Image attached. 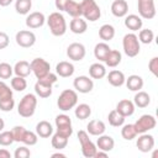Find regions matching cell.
<instances>
[{
  "instance_id": "6da1fadb",
  "label": "cell",
  "mask_w": 158,
  "mask_h": 158,
  "mask_svg": "<svg viewBox=\"0 0 158 158\" xmlns=\"http://www.w3.org/2000/svg\"><path fill=\"white\" fill-rule=\"evenodd\" d=\"M57 80H58V75L54 74V73H51V72L47 75H44L43 78L37 79V81L35 84V93H36V95L42 98V99L49 98L52 95L53 84L57 83Z\"/></svg>"
},
{
  "instance_id": "7a4b0ae2",
  "label": "cell",
  "mask_w": 158,
  "mask_h": 158,
  "mask_svg": "<svg viewBox=\"0 0 158 158\" xmlns=\"http://www.w3.org/2000/svg\"><path fill=\"white\" fill-rule=\"evenodd\" d=\"M47 25L49 27V31L53 36L60 37L67 32V21L64 16L60 14V11H54L49 14V16L46 19Z\"/></svg>"
},
{
  "instance_id": "3957f363",
  "label": "cell",
  "mask_w": 158,
  "mask_h": 158,
  "mask_svg": "<svg viewBox=\"0 0 158 158\" xmlns=\"http://www.w3.org/2000/svg\"><path fill=\"white\" fill-rule=\"evenodd\" d=\"M36 107H37V96L32 93H28L20 100L17 105V112L21 117L27 118L33 116Z\"/></svg>"
},
{
  "instance_id": "277c9868",
  "label": "cell",
  "mask_w": 158,
  "mask_h": 158,
  "mask_svg": "<svg viewBox=\"0 0 158 158\" xmlns=\"http://www.w3.org/2000/svg\"><path fill=\"white\" fill-rule=\"evenodd\" d=\"M77 104H78V94L73 89H65V90H63L59 94L58 99H57V106H58V109L62 110V111H64V112L74 109Z\"/></svg>"
},
{
  "instance_id": "5b68a950",
  "label": "cell",
  "mask_w": 158,
  "mask_h": 158,
  "mask_svg": "<svg viewBox=\"0 0 158 158\" xmlns=\"http://www.w3.org/2000/svg\"><path fill=\"white\" fill-rule=\"evenodd\" d=\"M122 48H123L125 54L130 58L138 56V53L141 51V43L138 41L137 35L133 32L126 33L122 38Z\"/></svg>"
},
{
  "instance_id": "8992f818",
  "label": "cell",
  "mask_w": 158,
  "mask_h": 158,
  "mask_svg": "<svg viewBox=\"0 0 158 158\" xmlns=\"http://www.w3.org/2000/svg\"><path fill=\"white\" fill-rule=\"evenodd\" d=\"M80 6H81V16L84 17V20L95 22L100 19L101 10L95 0H83L80 2Z\"/></svg>"
},
{
  "instance_id": "52a82bcc",
  "label": "cell",
  "mask_w": 158,
  "mask_h": 158,
  "mask_svg": "<svg viewBox=\"0 0 158 158\" xmlns=\"http://www.w3.org/2000/svg\"><path fill=\"white\" fill-rule=\"evenodd\" d=\"M78 139L80 143V148H81V154L85 158H94L95 153L98 151L96 144L89 138V133L84 130H80L78 132Z\"/></svg>"
},
{
  "instance_id": "ba28073f",
  "label": "cell",
  "mask_w": 158,
  "mask_h": 158,
  "mask_svg": "<svg viewBox=\"0 0 158 158\" xmlns=\"http://www.w3.org/2000/svg\"><path fill=\"white\" fill-rule=\"evenodd\" d=\"M56 128L58 133L65 136V137H70L73 135V127H72V120L68 115L65 114H59L56 116Z\"/></svg>"
},
{
  "instance_id": "9c48e42d",
  "label": "cell",
  "mask_w": 158,
  "mask_h": 158,
  "mask_svg": "<svg viewBox=\"0 0 158 158\" xmlns=\"http://www.w3.org/2000/svg\"><path fill=\"white\" fill-rule=\"evenodd\" d=\"M157 125V120L153 115H149V114H146V115H142L135 123V128L137 131V133H144V132H148L151 130H153Z\"/></svg>"
},
{
  "instance_id": "30bf717a",
  "label": "cell",
  "mask_w": 158,
  "mask_h": 158,
  "mask_svg": "<svg viewBox=\"0 0 158 158\" xmlns=\"http://www.w3.org/2000/svg\"><path fill=\"white\" fill-rule=\"evenodd\" d=\"M137 9L139 14L138 16L146 20H152L157 12L154 0H137Z\"/></svg>"
},
{
  "instance_id": "8fae6325",
  "label": "cell",
  "mask_w": 158,
  "mask_h": 158,
  "mask_svg": "<svg viewBox=\"0 0 158 158\" xmlns=\"http://www.w3.org/2000/svg\"><path fill=\"white\" fill-rule=\"evenodd\" d=\"M30 65H31L32 73L35 74V77L37 79L43 78L44 75H47L51 72V64L46 59H43V58H35V59H32Z\"/></svg>"
},
{
  "instance_id": "7c38bea8",
  "label": "cell",
  "mask_w": 158,
  "mask_h": 158,
  "mask_svg": "<svg viewBox=\"0 0 158 158\" xmlns=\"http://www.w3.org/2000/svg\"><path fill=\"white\" fill-rule=\"evenodd\" d=\"M16 43L22 48H30L36 43V35L30 30H21L15 36Z\"/></svg>"
},
{
  "instance_id": "4fadbf2b",
  "label": "cell",
  "mask_w": 158,
  "mask_h": 158,
  "mask_svg": "<svg viewBox=\"0 0 158 158\" xmlns=\"http://www.w3.org/2000/svg\"><path fill=\"white\" fill-rule=\"evenodd\" d=\"M85 54H86V49L83 43L73 42L67 47V56L69 59L74 62H80L81 59H84Z\"/></svg>"
},
{
  "instance_id": "5bb4252c",
  "label": "cell",
  "mask_w": 158,
  "mask_h": 158,
  "mask_svg": "<svg viewBox=\"0 0 158 158\" xmlns=\"http://www.w3.org/2000/svg\"><path fill=\"white\" fill-rule=\"evenodd\" d=\"M73 86H74L75 91L81 93V94H88L94 89V81L91 78H89L86 75H79L74 79Z\"/></svg>"
},
{
  "instance_id": "9a60e30c",
  "label": "cell",
  "mask_w": 158,
  "mask_h": 158,
  "mask_svg": "<svg viewBox=\"0 0 158 158\" xmlns=\"http://www.w3.org/2000/svg\"><path fill=\"white\" fill-rule=\"evenodd\" d=\"M136 146H137L138 151H141L143 153H148L154 148V137L147 132L139 133V136L136 141Z\"/></svg>"
},
{
  "instance_id": "2e32d148",
  "label": "cell",
  "mask_w": 158,
  "mask_h": 158,
  "mask_svg": "<svg viewBox=\"0 0 158 158\" xmlns=\"http://www.w3.org/2000/svg\"><path fill=\"white\" fill-rule=\"evenodd\" d=\"M44 22H46V17L40 11H33V12L27 14V17H26V21H25L26 26L28 28H32V30L42 27L44 25Z\"/></svg>"
},
{
  "instance_id": "e0dca14e",
  "label": "cell",
  "mask_w": 158,
  "mask_h": 158,
  "mask_svg": "<svg viewBox=\"0 0 158 158\" xmlns=\"http://www.w3.org/2000/svg\"><path fill=\"white\" fill-rule=\"evenodd\" d=\"M116 110L125 117H128V116H132L135 114V110H136V106L133 104V101L128 100V99H122L117 102L116 105Z\"/></svg>"
},
{
  "instance_id": "ac0fdd59",
  "label": "cell",
  "mask_w": 158,
  "mask_h": 158,
  "mask_svg": "<svg viewBox=\"0 0 158 158\" xmlns=\"http://www.w3.org/2000/svg\"><path fill=\"white\" fill-rule=\"evenodd\" d=\"M74 65L70 62L67 60H62L59 63H57L56 65V74L62 77V78H69L74 74Z\"/></svg>"
},
{
  "instance_id": "d6986e66",
  "label": "cell",
  "mask_w": 158,
  "mask_h": 158,
  "mask_svg": "<svg viewBox=\"0 0 158 158\" xmlns=\"http://www.w3.org/2000/svg\"><path fill=\"white\" fill-rule=\"evenodd\" d=\"M106 131V125L101 120H91L86 125V132L91 136H100L105 133Z\"/></svg>"
},
{
  "instance_id": "ffe728a7",
  "label": "cell",
  "mask_w": 158,
  "mask_h": 158,
  "mask_svg": "<svg viewBox=\"0 0 158 158\" xmlns=\"http://www.w3.org/2000/svg\"><path fill=\"white\" fill-rule=\"evenodd\" d=\"M99 138L96 139V147H98V149H100V151H105V152H111L112 149H114V147H115V141H114V138L111 137V136H109V135H100V136H98Z\"/></svg>"
},
{
  "instance_id": "44dd1931",
  "label": "cell",
  "mask_w": 158,
  "mask_h": 158,
  "mask_svg": "<svg viewBox=\"0 0 158 158\" xmlns=\"http://www.w3.org/2000/svg\"><path fill=\"white\" fill-rule=\"evenodd\" d=\"M128 12V4L126 0H115L111 4V14L115 17H125Z\"/></svg>"
},
{
  "instance_id": "7402d4cb",
  "label": "cell",
  "mask_w": 158,
  "mask_h": 158,
  "mask_svg": "<svg viewBox=\"0 0 158 158\" xmlns=\"http://www.w3.org/2000/svg\"><path fill=\"white\" fill-rule=\"evenodd\" d=\"M86 28H88L86 20H84L81 16L73 17L72 21L69 22V30L75 35H83L84 32H86Z\"/></svg>"
},
{
  "instance_id": "603a6c76",
  "label": "cell",
  "mask_w": 158,
  "mask_h": 158,
  "mask_svg": "<svg viewBox=\"0 0 158 158\" xmlns=\"http://www.w3.org/2000/svg\"><path fill=\"white\" fill-rule=\"evenodd\" d=\"M142 25H143V21L138 15L131 14V15H126L125 16V26L130 31H132V32L138 31V30L142 28Z\"/></svg>"
},
{
  "instance_id": "cb8c5ba5",
  "label": "cell",
  "mask_w": 158,
  "mask_h": 158,
  "mask_svg": "<svg viewBox=\"0 0 158 158\" xmlns=\"http://www.w3.org/2000/svg\"><path fill=\"white\" fill-rule=\"evenodd\" d=\"M125 80H126V77H125L123 72H121V70L114 69V70L109 72V74H107V81L112 86L120 88V86H122L125 84Z\"/></svg>"
},
{
  "instance_id": "d4e9b609",
  "label": "cell",
  "mask_w": 158,
  "mask_h": 158,
  "mask_svg": "<svg viewBox=\"0 0 158 158\" xmlns=\"http://www.w3.org/2000/svg\"><path fill=\"white\" fill-rule=\"evenodd\" d=\"M36 133L38 137H42V138H48L53 135V126L51 125V122L43 120V121H40L37 125H36Z\"/></svg>"
},
{
  "instance_id": "484cf974",
  "label": "cell",
  "mask_w": 158,
  "mask_h": 158,
  "mask_svg": "<svg viewBox=\"0 0 158 158\" xmlns=\"http://www.w3.org/2000/svg\"><path fill=\"white\" fill-rule=\"evenodd\" d=\"M125 84H126V86H127L128 90H131V91H138V90H141L143 88V79H142V77H139L137 74H132L128 78H126Z\"/></svg>"
},
{
  "instance_id": "4316f807",
  "label": "cell",
  "mask_w": 158,
  "mask_h": 158,
  "mask_svg": "<svg viewBox=\"0 0 158 158\" xmlns=\"http://www.w3.org/2000/svg\"><path fill=\"white\" fill-rule=\"evenodd\" d=\"M14 73L17 77H23V78L28 77L32 73L30 63L27 60H19V62H16V64L14 65Z\"/></svg>"
},
{
  "instance_id": "83f0119b",
  "label": "cell",
  "mask_w": 158,
  "mask_h": 158,
  "mask_svg": "<svg viewBox=\"0 0 158 158\" xmlns=\"http://www.w3.org/2000/svg\"><path fill=\"white\" fill-rule=\"evenodd\" d=\"M133 104H135V106L141 107V109L147 107L151 104V96H149V94L146 93V91H142V90L136 91L135 98H133Z\"/></svg>"
},
{
  "instance_id": "f1b7e54d",
  "label": "cell",
  "mask_w": 158,
  "mask_h": 158,
  "mask_svg": "<svg viewBox=\"0 0 158 158\" xmlns=\"http://www.w3.org/2000/svg\"><path fill=\"white\" fill-rule=\"evenodd\" d=\"M121 59H122V54L120 51L117 49H110V52L107 53L106 58H105V64L110 68H115L117 67L120 63H121Z\"/></svg>"
},
{
  "instance_id": "f546056e",
  "label": "cell",
  "mask_w": 158,
  "mask_h": 158,
  "mask_svg": "<svg viewBox=\"0 0 158 158\" xmlns=\"http://www.w3.org/2000/svg\"><path fill=\"white\" fill-rule=\"evenodd\" d=\"M89 75L91 79H102L106 75V67L100 62L93 63L89 67Z\"/></svg>"
},
{
  "instance_id": "4dcf8cb0",
  "label": "cell",
  "mask_w": 158,
  "mask_h": 158,
  "mask_svg": "<svg viewBox=\"0 0 158 158\" xmlns=\"http://www.w3.org/2000/svg\"><path fill=\"white\" fill-rule=\"evenodd\" d=\"M110 49L111 48L106 42H99L94 47V56L99 62H104L106 56H107V53L110 52Z\"/></svg>"
},
{
  "instance_id": "1f68e13d",
  "label": "cell",
  "mask_w": 158,
  "mask_h": 158,
  "mask_svg": "<svg viewBox=\"0 0 158 158\" xmlns=\"http://www.w3.org/2000/svg\"><path fill=\"white\" fill-rule=\"evenodd\" d=\"M99 37L104 42H109L115 37V27L110 23H105L99 28Z\"/></svg>"
},
{
  "instance_id": "d6a6232c",
  "label": "cell",
  "mask_w": 158,
  "mask_h": 158,
  "mask_svg": "<svg viewBox=\"0 0 158 158\" xmlns=\"http://www.w3.org/2000/svg\"><path fill=\"white\" fill-rule=\"evenodd\" d=\"M74 115L79 120H86L90 117L91 115V107L88 104H77L75 105V110H74Z\"/></svg>"
},
{
  "instance_id": "836d02e7",
  "label": "cell",
  "mask_w": 158,
  "mask_h": 158,
  "mask_svg": "<svg viewBox=\"0 0 158 158\" xmlns=\"http://www.w3.org/2000/svg\"><path fill=\"white\" fill-rule=\"evenodd\" d=\"M125 116H122L116 109L115 110H111L107 115V121L112 126V127H121L123 123H125Z\"/></svg>"
},
{
  "instance_id": "e575fe53",
  "label": "cell",
  "mask_w": 158,
  "mask_h": 158,
  "mask_svg": "<svg viewBox=\"0 0 158 158\" xmlns=\"http://www.w3.org/2000/svg\"><path fill=\"white\" fill-rule=\"evenodd\" d=\"M68 139L69 137H65L58 132H56L54 135H52V138H51V143H52V147L60 151V149H64L68 144Z\"/></svg>"
},
{
  "instance_id": "d590c367",
  "label": "cell",
  "mask_w": 158,
  "mask_h": 158,
  "mask_svg": "<svg viewBox=\"0 0 158 158\" xmlns=\"http://www.w3.org/2000/svg\"><path fill=\"white\" fill-rule=\"evenodd\" d=\"M64 11L69 16H72V17H80L81 16V6H80V2H77L74 0H69L68 4L65 5Z\"/></svg>"
},
{
  "instance_id": "8d00e7d4",
  "label": "cell",
  "mask_w": 158,
  "mask_h": 158,
  "mask_svg": "<svg viewBox=\"0 0 158 158\" xmlns=\"http://www.w3.org/2000/svg\"><path fill=\"white\" fill-rule=\"evenodd\" d=\"M137 131H136V128H135V126H133V123H123L122 125V128H121V136H122V138L123 139H126V141H132L133 138H136L137 137Z\"/></svg>"
},
{
  "instance_id": "74e56055",
  "label": "cell",
  "mask_w": 158,
  "mask_h": 158,
  "mask_svg": "<svg viewBox=\"0 0 158 158\" xmlns=\"http://www.w3.org/2000/svg\"><path fill=\"white\" fill-rule=\"evenodd\" d=\"M32 7V0H15V10L20 15L30 14Z\"/></svg>"
},
{
  "instance_id": "f35d334b",
  "label": "cell",
  "mask_w": 158,
  "mask_h": 158,
  "mask_svg": "<svg viewBox=\"0 0 158 158\" xmlns=\"http://www.w3.org/2000/svg\"><path fill=\"white\" fill-rule=\"evenodd\" d=\"M137 37H138L139 43L149 44V43H152L153 40H154V33H153V31L149 30V28H141Z\"/></svg>"
},
{
  "instance_id": "ab89813d",
  "label": "cell",
  "mask_w": 158,
  "mask_h": 158,
  "mask_svg": "<svg viewBox=\"0 0 158 158\" xmlns=\"http://www.w3.org/2000/svg\"><path fill=\"white\" fill-rule=\"evenodd\" d=\"M10 84H11V89L15 91H23L27 88V81H26V78H23V77L16 75V77L11 78Z\"/></svg>"
},
{
  "instance_id": "60d3db41",
  "label": "cell",
  "mask_w": 158,
  "mask_h": 158,
  "mask_svg": "<svg viewBox=\"0 0 158 158\" xmlns=\"http://www.w3.org/2000/svg\"><path fill=\"white\" fill-rule=\"evenodd\" d=\"M12 74H14V67H11L6 62H1L0 63V79L1 80L11 79Z\"/></svg>"
},
{
  "instance_id": "b9f144b4",
  "label": "cell",
  "mask_w": 158,
  "mask_h": 158,
  "mask_svg": "<svg viewBox=\"0 0 158 158\" xmlns=\"http://www.w3.org/2000/svg\"><path fill=\"white\" fill-rule=\"evenodd\" d=\"M38 141V136L36 132H32V131H28L26 130L25 133H23V137H22V143L26 144V146H35Z\"/></svg>"
},
{
  "instance_id": "7bdbcfd3",
  "label": "cell",
  "mask_w": 158,
  "mask_h": 158,
  "mask_svg": "<svg viewBox=\"0 0 158 158\" xmlns=\"http://www.w3.org/2000/svg\"><path fill=\"white\" fill-rule=\"evenodd\" d=\"M14 142L15 141H14L11 131H1L0 132V146L7 147V146H11Z\"/></svg>"
},
{
  "instance_id": "ee69618b",
  "label": "cell",
  "mask_w": 158,
  "mask_h": 158,
  "mask_svg": "<svg viewBox=\"0 0 158 158\" xmlns=\"http://www.w3.org/2000/svg\"><path fill=\"white\" fill-rule=\"evenodd\" d=\"M15 106V100L12 96L10 98H5V99H0V110L4 112H9L14 109Z\"/></svg>"
},
{
  "instance_id": "f6af8a7d",
  "label": "cell",
  "mask_w": 158,
  "mask_h": 158,
  "mask_svg": "<svg viewBox=\"0 0 158 158\" xmlns=\"http://www.w3.org/2000/svg\"><path fill=\"white\" fill-rule=\"evenodd\" d=\"M26 128L23 126H14L12 130H11V133H12V137H14V141L15 142H21L22 141V137H23V133H25Z\"/></svg>"
},
{
  "instance_id": "bcb514c9",
  "label": "cell",
  "mask_w": 158,
  "mask_h": 158,
  "mask_svg": "<svg viewBox=\"0 0 158 158\" xmlns=\"http://www.w3.org/2000/svg\"><path fill=\"white\" fill-rule=\"evenodd\" d=\"M10 96H12V89L4 80H0V99H5Z\"/></svg>"
},
{
  "instance_id": "7dc6e473",
  "label": "cell",
  "mask_w": 158,
  "mask_h": 158,
  "mask_svg": "<svg viewBox=\"0 0 158 158\" xmlns=\"http://www.w3.org/2000/svg\"><path fill=\"white\" fill-rule=\"evenodd\" d=\"M30 156H31V151L26 146H21L19 148H16L14 152L15 158H28Z\"/></svg>"
},
{
  "instance_id": "c3c4849f",
  "label": "cell",
  "mask_w": 158,
  "mask_h": 158,
  "mask_svg": "<svg viewBox=\"0 0 158 158\" xmlns=\"http://www.w3.org/2000/svg\"><path fill=\"white\" fill-rule=\"evenodd\" d=\"M148 69L154 77H158V57H153L148 62Z\"/></svg>"
},
{
  "instance_id": "681fc988",
  "label": "cell",
  "mask_w": 158,
  "mask_h": 158,
  "mask_svg": "<svg viewBox=\"0 0 158 158\" xmlns=\"http://www.w3.org/2000/svg\"><path fill=\"white\" fill-rule=\"evenodd\" d=\"M10 43V38L7 36V33L0 31V49H5Z\"/></svg>"
},
{
  "instance_id": "f907efd6",
  "label": "cell",
  "mask_w": 158,
  "mask_h": 158,
  "mask_svg": "<svg viewBox=\"0 0 158 158\" xmlns=\"http://www.w3.org/2000/svg\"><path fill=\"white\" fill-rule=\"evenodd\" d=\"M69 0H54V5H56V9L58 11H64L65 9V5L68 4Z\"/></svg>"
},
{
  "instance_id": "816d5d0a",
  "label": "cell",
  "mask_w": 158,
  "mask_h": 158,
  "mask_svg": "<svg viewBox=\"0 0 158 158\" xmlns=\"http://www.w3.org/2000/svg\"><path fill=\"white\" fill-rule=\"evenodd\" d=\"M0 158H11V153L7 149L1 148L0 149Z\"/></svg>"
},
{
  "instance_id": "f5cc1de1",
  "label": "cell",
  "mask_w": 158,
  "mask_h": 158,
  "mask_svg": "<svg viewBox=\"0 0 158 158\" xmlns=\"http://www.w3.org/2000/svg\"><path fill=\"white\" fill-rule=\"evenodd\" d=\"M12 1H14V0H0V6L6 7V6H9V5H10Z\"/></svg>"
},
{
  "instance_id": "db71d44e",
  "label": "cell",
  "mask_w": 158,
  "mask_h": 158,
  "mask_svg": "<svg viewBox=\"0 0 158 158\" xmlns=\"http://www.w3.org/2000/svg\"><path fill=\"white\" fill-rule=\"evenodd\" d=\"M56 157H59V158H65L67 156H65V154H63V153H59V152H58V153H53V154H52V158H56Z\"/></svg>"
},
{
  "instance_id": "11a10c76",
  "label": "cell",
  "mask_w": 158,
  "mask_h": 158,
  "mask_svg": "<svg viewBox=\"0 0 158 158\" xmlns=\"http://www.w3.org/2000/svg\"><path fill=\"white\" fill-rule=\"evenodd\" d=\"M4 128H5V122H4V120L0 117V132L4 131Z\"/></svg>"
}]
</instances>
